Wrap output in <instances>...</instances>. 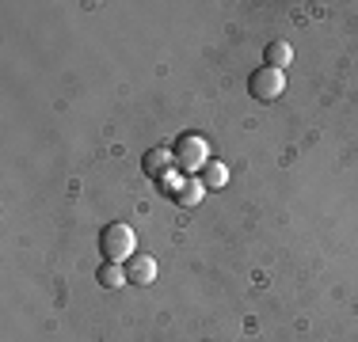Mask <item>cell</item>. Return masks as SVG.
Listing matches in <instances>:
<instances>
[{
	"label": "cell",
	"instance_id": "cell-4",
	"mask_svg": "<svg viewBox=\"0 0 358 342\" xmlns=\"http://www.w3.org/2000/svg\"><path fill=\"white\" fill-rule=\"evenodd\" d=\"M126 274H130L134 285H152V281H157V259H152V255H134Z\"/></svg>",
	"mask_w": 358,
	"mask_h": 342
},
{
	"label": "cell",
	"instance_id": "cell-3",
	"mask_svg": "<svg viewBox=\"0 0 358 342\" xmlns=\"http://www.w3.org/2000/svg\"><path fill=\"white\" fill-rule=\"evenodd\" d=\"M248 91H252V99H259V103L278 99L286 91V73L282 68H271V65H259L248 76Z\"/></svg>",
	"mask_w": 358,
	"mask_h": 342
},
{
	"label": "cell",
	"instance_id": "cell-5",
	"mask_svg": "<svg viewBox=\"0 0 358 342\" xmlns=\"http://www.w3.org/2000/svg\"><path fill=\"white\" fill-rule=\"evenodd\" d=\"M145 171H149V175H157V179H164L168 171H176L172 149H152V152H145Z\"/></svg>",
	"mask_w": 358,
	"mask_h": 342
},
{
	"label": "cell",
	"instance_id": "cell-7",
	"mask_svg": "<svg viewBox=\"0 0 358 342\" xmlns=\"http://www.w3.org/2000/svg\"><path fill=\"white\" fill-rule=\"evenodd\" d=\"M225 183H229V168L221 164V160H210V164L202 168V186H206V191H221Z\"/></svg>",
	"mask_w": 358,
	"mask_h": 342
},
{
	"label": "cell",
	"instance_id": "cell-6",
	"mask_svg": "<svg viewBox=\"0 0 358 342\" xmlns=\"http://www.w3.org/2000/svg\"><path fill=\"white\" fill-rule=\"evenodd\" d=\"M96 281L103 289H122L126 281H130V274L122 270V262H103V267H99V274H96Z\"/></svg>",
	"mask_w": 358,
	"mask_h": 342
},
{
	"label": "cell",
	"instance_id": "cell-1",
	"mask_svg": "<svg viewBox=\"0 0 358 342\" xmlns=\"http://www.w3.org/2000/svg\"><path fill=\"white\" fill-rule=\"evenodd\" d=\"M99 251H103V262L134 259V251H138V236H134L130 225L115 221V225H107L103 232H99Z\"/></svg>",
	"mask_w": 358,
	"mask_h": 342
},
{
	"label": "cell",
	"instance_id": "cell-8",
	"mask_svg": "<svg viewBox=\"0 0 358 342\" xmlns=\"http://www.w3.org/2000/svg\"><path fill=\"white\" fill-rule=\"evenodd\" d=\"M202 198H206V186H202V179H187L183 191L176 194V202L183 205V209H191V205H199Z\"/></svg>",
	"mask_w": 358,
	"mask_h": 342
},
{
	"label": "cell",
	"instance_id": "cell-2",
	"mask_svg": "<svg viewBox=\"0 0 358 342\" xmlns=\"http://www.w3.org/2000/svg\"><path fill=\"white\" fill-rule=\"evenodd\" d=\"M172 156H176V168L191 175V171H202L210 164V144H206V137H199V133H183L176 141Z\"/></svg>",
	"mask_w": 358,
	"mask_h": 342
},
{
	"label": "cell",
	"instance_id": "cell-10",
	"mask_svg": "<svg viewBox=\"0 0 358 342\" xmlns=\"http://www.w3.org/2000/svg\"><path fill=\"white\" fill-rule=\"evenodd\" d=\"M160 186H164V194H172V198H176V194H179V191H183V179H179V175H176V171H168V175H164V179H160Z\"/></svg>",
	"mask_w": 358,
	"mask_h": 342
},
{
	"label": "cell",
	"instance_id": "cell-9",
	"mask_svg": "<svg viewBox=\"0 0 358 342\" xmlns=\"http://www.w3.org/2000/svg\"><path fill=\"white\" fill-rule=\"evenodd\" d=\"M289 57H294V50H289L286 42H271V46L263 50V65H271V68H286Z\"/></svg>",
	"mask_w": 358,
	"mask_h": 342
}]
</instances>
